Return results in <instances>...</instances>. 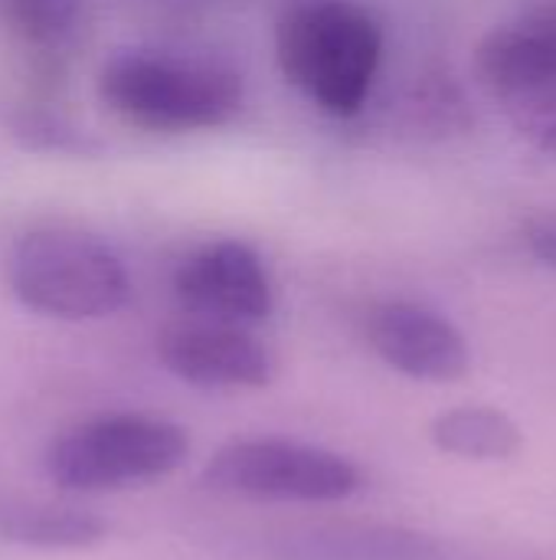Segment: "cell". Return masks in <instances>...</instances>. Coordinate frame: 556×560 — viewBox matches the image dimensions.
Listing matches in <instances>:
<instances>
[{
	"label": "cell",
	"instance_id": "obj_4",
	"mask_svg": "<svg viewBox=\"0 0 556 560\" xmlns=\"http://www.w3.org/2000/svg\"><path fill=\"white\" fill-rule=\"evenodd\" d=\"M180 423L144 413H105L66 430L46 450V476L66 492H118L157 482L184 466Z\"/></svg>",
	"mask_w": 556,
	"mask_h": 560
},
{
	"label": "cell",
	"instance_id": "obj_2",
	"mask_svg": "<svg viewBox=\"0 0 556 560\" xmlns=\"http://www.w3.org/2000/svg\"><path fill=\"white\" fill-rule=\"evenodd\" d=\"M98 95L128 125L197 131L233 121L246 89L242 75L220 62L164 52H118L102 66Z\"/></svg>",
	"mask_w": 556,
	"mask_h": 560
},
{
	"label": "cell",
	"instance_id": "obj_6",
	"mask_svg": "<svg viewBox=\"0 0 556 560\" xmlns=\"http://www.w3.org/2000/svg\"><path fill=\"white\" fill-rule=\"evenodd\" d=\"M174 295L197 318L246 328L275 308L269 269L242 240H216L190 253L174 272Z\"/></svg>",
	"mask_w": 556,
	"mask_h": 560
},
{
	"label": "cell",
	"instance_id": "obj_14",
	"mask_svg": "<svg viewBox=\"0 0 556 560\" xmlns=\"http://www.w3.org/2000/svg\"><path fill=\"white\" fill-rule=\"evenodd\" d=\"M524 246H528V253H531L541 266L556 269V213L534 217V220L524 226Z\"/></svg>",
	"mask_w": 556,
	"mask_h": 560
},
{
	"label": "cell",
	"instance_id": "obj_11",
	"mask_svg": "<svg viewBox=\"0 0 556 560\" xmlns=\"http://www.w3.org/2000/svg\"><path fill=\"white\" fill-rule=\"evenodd\" d=\"M433 443L462 459H511L521 450V427L501 410L462 407L433 423Z\"/></svg>",
	"mask_w": 556,
	"mask_h": 560
},
{
	"label": "cell",
	"instance_id": "obj_8",
	"mask_svg": "<svg viewBox=\"0 0 556 560\" xmlns=\"http://www.w3.org/2000/svg\"><path fill=\"white\" fill-rule=\"evenodd\" d=\"M367 338L380 361L416 381H459L472 361L465 335L446 315L419 302L377 305L367 322Z\"/></svg>",
	"mask_w": 556,
	"mask_h": 560
},
{
	"label": "cell",
	"instance_id": "obj_7",
	"mask_svg": "<svg viewBox=\"0 0 556 560\" xmlns=\"http://www.w3.org/2000/svg\"><path fill=\"white\" fill-rule=\"evenodd\" d=\"M161 364L200 390H259L275 377L272 351L246 328L210 318L170 325L157 338Z\"/></svg>",
	"mask_w": 556,
	"mask_h": 560
},
{
	"label": "cell",
	"instance_id": "obj_13",
	"mask_svg": "<svg viewBox=\"0 0 556 560\" xmlns=\"http://www.w3.org/2000/svg\"><path fill=\"white\" fill-rule=\"evenodd\" d=\"M75 0H0V20L33 39L59 36L72 20Z\"/></svg>",
	"mask_w": 556,
	"mask_h": 560
},
{
	"label": "cell",
	"instance_id": "obj_10",
	"mask_svg": "<svg viewBox=\"0 0 556 560\" xmlns=\"http://www.w3.org/2000/svg\"><path fill=\"white\" fill-rule=\"evenodd\" d=\"M0 538L39 551H85L108 538V522L72 505H3Z\"/></svg>",
	"mask_w": 556,
	"mask_h": 560
},
{
	"label": "cell",
	"instance_id": "obj_3",
	"mask_svg": "<svg viewBox=\"0 0 556 560\" xmlns=\"http://www.w3.org/2000/svg\"><path fill=\"white\" fill-rule=\"evenodd\" d=\"M10 289L29 312L62 322L108 318L131 295L121 259L102 240L62 226L33 230L13 246Z\"/></svg>",
	"mask_w": 556,
	"mask_h": 560
},
{
	"label": "cell",
	"instance_id": "obj_1",
	"mask_svg": "<svg viewBox=\"0 0 556 560\" xmlns=\"http://www.w3.org/2000/svg\"><path fill=\"white\" fill-rule=\"evenodd\" d=\"M285 79L321 112L351 118L364 108L383 59L377 16L354 0H292L275 23Z\"/></svg>",
	"mask_w": 556,
	"mask_h": 560
},
{
	"label": "cell",
	"instance_id": "obj_9",
	"mask_svg": "<svg viewBox=\"0 0 556 560\" xmlns=\"http://www.w3.org/2000/svg\"><path fill=\"white\" fill-rule=\"evenodd\" d=\"M475 69L501 105L556 85V7L492 30L475 52Z\"/></svg>",
	"mask_w": 556,
	"mask_h": 560
},
{
	"label": "cell",
	"instance_id": "obj_5",
	"mask_svg": "<svg viewBox=\"0 0 556 560\" xmlns=\"http://www.w3.org/2000/svg\"><path fill=\"white\" fill-rule=\"evenodd\" d=\"M203 486L259 502H344L364 489V472L344 453L262 436L220 446L203 466Z\"/></svg>",
	"mask_w": 556,
	"mask_h": 560
},
{
	"label": "cell",
	"instance_id": "obj_12",
	"mask_svg": "<svg viewBox=\"0 0 556 560\" xmlns=\"http://www.w3.org/2000/svg\"><path fill=\"white\" fill-rule=\"evenodd\" d=\"M514 128L544 154L556 158V85L537 89L505 105Z\"/></svg>",
	"mask_w": 556,
	"mask_h": 560
}]
</instances>
